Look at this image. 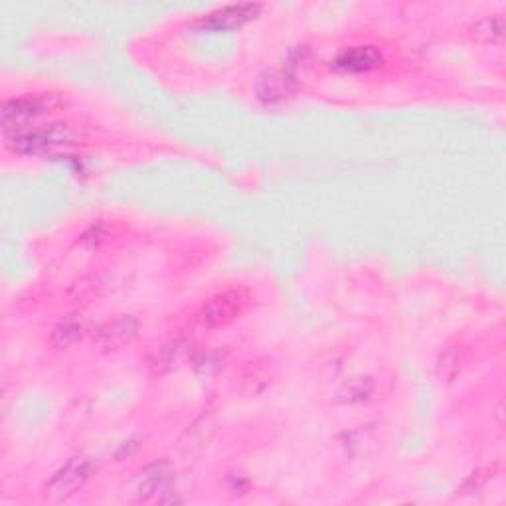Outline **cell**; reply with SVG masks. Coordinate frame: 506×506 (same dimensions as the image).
I'll return each mask as SVG.
<instances>
[{
  "label": "cell",
  "mask_w": 506,
  "mask_h": 506,
  "mask_svg": "<svg viewBox=\"0 0 506 506\" xmlns=\"http://www.w3.org/2000/svg\"><path fill=\"white\" fill-rule=\"evenodd\" d=\"M78 132L68 125H50L44 129H28L10 135L8 147L18 154H40L54 149H62L74 144Z\"/></svg>",
  "instance_id": "cell-1"
},
{
  "label": "cell",
  "mask_w": 506,
  "mask_h": 506,
  "mask_svg": "<svg viewBox=\"0 0 506 506\" xmlns=\"http://www.w3.org/2000/svg\"><path fill=\"white\" fill-rule=\"evenodd\" d=\"M249 305V295L244 289H232V291H224L212 297L210 300L202 305L198 312V324L202 329L214 331L226 327V324L234 322L239 315H244V311Z\"/></svg>",
  "instance_id": "cell-2"
},
{
  "label": "cell",
  "mask_w": 506,
  "mask_h": 506,
  "mask_svg": "<svg viewBox=\"0 0 506 506\" xmlns=\"http://www.w3.org/2000/svg\"><path fill=\"white\" fill-rule=\"evenodd\" d=\"M91 475V463L88 459H71L68 465H64L59 471L52 477L50 483L46 487L47 497L56 501L69 499L71 495L88 483Z\"/></svg>",
  "instance_id": "cell-3"
},
{
  "label": "cell",
  "mask_w": 506,
  "mask_h": 506,
  "mask_svg": "<svg viewBox=\"0 0 506 506\" xmlns=\"http://www.w3.org/2000/svg\"><path fill=\"white\" fill-rule=\"evenodd\" d=\"M141 324L135 317L121 315L113 321H107L103 327L95 332V346L101 353H111L117 348H123L125 344H131L137 339Z\"/></svg>",
  "instance_id": "cell-4"
},
{
  "label": "cell",
  "mask_w": 506,
  "mask_h": 506,
  "mask_svg": "<svg viewBox=\"0 0 506 506\" xmlns=\"http://www.w3.org/2000/svg\"><path fill=\"white\" fill-rule=\"evenodd\" d=\"M46 113V107L40 100L32 98H20V100H10L3 107V127L6 135H16V132L28 131L32 123L38 121V119Z\"/></svg>",
  "instance_id": "cell-5"
},
{
  "label": "cell",
  "mask_w": 506,
  "mask_h": 506,
  "mask_svg": "<svg viewBox=\"0 0 506 506\" xmlns=\"http://www.w3.org/2000/svg\"><path fill=\"white\" fill-rule=\"evenodd\" d=\"M295 91H297V78L287 69L265 71L256 86L258 100L265 105L281 103L289 98H293Z\"/></svg>",
  "instance_id": "cell-6"
},
{
  "label": "cell",
  "mask_w": 506,
  "mask_h": 506,
  "mask_svg": "<svg viewBox=\"0 0 506 506\" xmlns=\"http://www.w3.org/2000/svg\"><path fill=\"white\" fill-rule=\"evenodd\" d=\"M261 10L259 5H232L212 12L202 20V26L212 32H230L244 26Z\"/></svg>",
  "instance_id": "cell-7"
},
{
  "label": "cell",
  "mask_w": 506,
  "mask_h": 506,
  "mask_svg": "<svg viewBox=\"0 0 506 506\" xmlns=\"http://www.w3.org/2000/svg\"><path fill=\"white\" fill-rule=\"evenodd\" d=\"M190 354H192V343L186 339H176L163 344L161 348H156L149 360V366L154 372H159V374H164V372H171L186 364Z\"/></svg>",
  "instance_id": "cell-8"
},
{
  "label": "cell",
  "mask_w": 506,
  "mask_h": 506,
  "mask_svg": "<svg viewBox=\"0 0 506 506\" xmlns=\"http://www.w3.org/2000/svg\"><path fill=\"white\" fill-rule=\"evenodd\" d=\"M382 64V54L372 46H358L348 47L334 59V68L351 74H360V71H370Z\"/></svg>",
  "instance_id": "cell-9"
},
{
  "label": "cell",
  "mask_w": 506,
  "mask_h": 506,
  "mask_svg": "<svg viewBox=\"0 0 506 506\" xmlns=\"http://www.w3.org/2000/svg\"><path fill=\"white\" fill-rule=\"evenodd\" d=\"M275 376V366L269 360H256V363H249L242 372V382H239V388L246 395H258L261 394L268 385L271 384Z\"/></svg>",
  "instance_id": "cell-10"
},
{
  "label": "cell",
  "mask_w": 506,
  "mask_h": 506,
  "mask_svg": "<svg viewBox=\"0 0 506 506\" xmlns=\"http://www.w3.org/2000/svg\"><path fill=\"white\" fill-rule=\"evenodd\" d=\"M168 480H171V469L166 463H154L149 465L144 471H141L137 480V499L139 501H149L156 492L166 489Z\"/></svg>",
  "instance_id": "cell-11"
},
{
  "label": "cell",
  "mask_w": 506,
  "mask_h": 506,
  "mask_svg": "<svg viewBox=\"0 0 506 506\" xmlns=\"http://www.w3.org/2000/svg\"><path fill=\"white\" fill-rule=\"evenodd\" d=\"M83 331H86V327H83L79 319H66L52 331L50 344L56 351H68V348L76 346L81 341Z\"/></svg>",
  "instance_id": "cell-12"
},
{
  "label": "cell",
  "mask_w": 506,
  "mask_h": 506,
  "mask_svg": "<svg viewBox=\"0 0 506 506\" xmlns=\"http://www.w3.org/2000/svg\"><path fill=\"white\" fill-rule=\"evenodd\" d=\"M471 30L479 42L501 44L504 38V20L502 16H487L479 20Z\"/></svg>",
  "instance_id": "cell-13"
},
{
  "label": "cell",
  "mask_w": 506,
  "mask_h": 506,
  "mask_svg": "<svg viewBox=\"0 0 506 506\" xmlns=\"http://www.w3.org/2000/svg\"><path fill=\"white\" fill-rule=\"evenodd\" d=\"M463 364V356H461V348L455 346L449 348L448 353H445L439 360V374L448 380H453L457 376V372L461 370Z\"/></svg>",
  "instance_id": "cell-14"
},
{
  "label": "cell",
  "mask_w": 506,
  "mask_h": 506,
  "mask_svg": "<svg viewBox=\"0 0 506 506\" xmlns=\"http://www.w3.org/2000/svg\"><path fill=\"white\" fill-rule=\"evenodd\" d=\"M372 385L370 380H360L356 384H353L351 388H346L348 395H346V402H354V400H363V397H368L372 394Z\"/></svg>",
  "instance_id": "cell-15"
}]
</instances>
